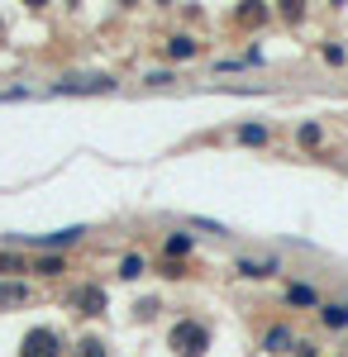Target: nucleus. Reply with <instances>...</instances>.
Returning <instances> with one entry per match:
<instances>
[{
	"mask_svg": "<svg viewBox=\"0 0 348 357\" xmlns=\"http://www.w3.org/2000/svg\"><path fill=\"white\" fill-rule=\"evenodd\" d=\"M287 301H291V305H315V291H310V286H291Z\"/></svg>",
	"mask_w": 348,
	"mask_h": 357,
	"instance_id": "ddd939ff",
	"label": "nucleus"
},
{
	"mask_svg": "<svg viewBox=\"0 0 348 357\" xmlns=\"http://www.w3.org/2000/svg\"><path fill=\"white\" fill-rule=\"evenodd\" d=\"M329 329H344L348 324V305H324V314H320Z\"/></svg>",
	"mask_w": 348,
	"mask_h": 357,
	"instance_id": "1a4fd4ad",
	"label": "nucleus"
},
{
	"mask_svg": "<svg viewBox=\"0 0 348 357\" xmlns=\"http://www.w3.org/2000/svg\"><path fill=\"white\" fill-rule=\"evenodd\" d=\"M34 291H29L24 281H0V305H24Z\"/></svg>",
	"mask_w": 348,
	"mask_h": 357,
	"instance_id": "20e7f679",
	"label": "nucleus"
},
{
	"mask_svg": "<svg viewBox=\"0 0 348 357\" xmlns=\"http://www.w3.org/2000/svg\"><path fill=\"white\" fill-rule=\"evenodd\" d=\"M77 305H86V314H101L106 310V296L96 286H86V291H77Z\"/></svg>",
	"mask_w": 348,
	"mask_h": 357,
	"instance_id": "423d86ee",
	"label": "nucleus"
},
{
	"mask_svg": "<svg viewBox=\"0 0 348 357\" xmlns=\"http://www.w3.org/2000/svg\"><path fill=\"white\" fill-rule=\"evenodd\" d=\"M24 357H57V338L48 329L24 333Z\"/></svg>",
	"mask_w": 348,
	"mask_h": 357,
	"instance_id": "7ed1b4c3",
	"label": "nucleus"
},
{
	"mask_svg": "<svg viewBox=\"0 0 348 357\" xmlns=\"http://www.w3.org/2000/svg\"><path fill=\"white\" fill-rule=\"evenodd\" d=\"M167 57H196V43L191 38H172L167 43Z\"/></svg>",
	"mask_w": 348,
	"mask_h": 357,
	"instance_id": "f8f14e48",
	"label": "nucleus"
},
{
	"mask_svg": "<svg viewBox=\"0 0 348 357\" xmlns=\"http://www.w3.org/2000/svg\"><path fill=\"white\" fill-rule=\"evenodd\" d=\"M268 348H272V353H287V348H296V343H291V329H287V324L268 329Z\"/></svg>",
	"mask_w": 348,
	"mask_h": 357,
	"instance_id": "0eeeda50",
	"label": "nucleus"
},
{
	"mask_svg": "<svg viewBox=\"0 0 348 357\" xmlns=\"http://www.w3.org/2000/svg\"><path fill=\"white\" fill-rule=\"evenodd\" d=\"M268 124H243V129H239V143H268Z\"/></svg>",
	"mask_w": 348,
	"mask_h": 357,
	"instance_id": "9b49d317",
	"label": "nucleus"
},
{
	"mask_svg": "<svg viewBox=\"0 0 348 357\" xmlns=\"http://www.w3.org/2000/svg\"><path fill=\"white\" fill-rule=\"evenodd\" d=\"M291 357H315V348H310V343H296V353Z\"/></svg>",
	"mask_w": 348,
	"mask_h": 357,
	"instance_id": "a211bd4d",
	"label": "nucleus"
},
{
	"mask_svg": "<svg viewBox=\"0 0 348 357\" xmlns=\"http://www.w3.org/2000/svg\"><path fill=\"white\" fill-rule=\"evenodd\" d=\"M34 272H43V276H57V272H62V257H38V262H34Z\"/></svg>",
	"mask_w": 348,
	"mask_h": 357,
	"instance_id": "4468645a",
	"label": "nucleus"
},
{
	"mask_svg": "<svg viewBox=\"0 0 348 357\" xmlns=\"http://www.w3.org/2000/svg\"><path fill=\"white\" fill-rule=\"evenodd\" d=\"M191 248H196L191 234H172V238H167V257H182V252H191Z\"/></svg>",
	"mask_w": 348,
	"mask_h": 357,
	"instance_id": "9d476101",
	"label": "nucleus"
},
{
	"mask_svg": "<svg viewBox=\"0 0 348 357\" xmlns=\"http://www.w3.org/2000/svg\"><path fill=\"white\" fill-rule=\"evenodd\" d=\"M20 267H24V262H20L15 252H0V272H20Z\"/></svg>",
	"mask_w": 348,
	"mask_h": 357,
	"instance_id": "2eb2a0df",
	"label": "nucleus"
},
{
	"mask_svg": "<svg viewBox=\"0 0 348 357\" xmlns=\"http://www.w3.org/2000/svg\"><path fill=\"white\" fill-rule=\"evenodd\" d=\"M239 272L243 276H272V272H277V262H272V257H263V262H258V257H243Z\"/></svg>",
	"mask_w": 348,
	"mask_h": 357,
	"instance_id": "39448f33",
	"label": "nucleus"
},
{
	"mask_svg": "<svg viewBox=\"0 0 348 357\" xmlns=\"http://www.w3.org/2000/svg\"><path fill=\"white\" fill-rule=\"evenodd\" d=\"M57 91H72V96H96V91H115V77H72V82H57Z\"/></svg>",
	"mask_w": 348,
	"mask_h": 357,
	"instance_id": "f03ea898",
	"label": "nucleus"
},
{
	"mask_svg": "<svg viewBox=\"0 0 348 357\" xmlns=\"http://www.w3.org/2000/svg\"><path fill=\"white\" fill-rule=\"evenodd\" d=\"M138 272H143V262H138V257H124V272H119V276H129V281H134Z\"/></svg>",
	"mask_w": 348,
	"mask_h": 357,
	"instance_id": "dca6fc26",
	"label": "nucleus"
},
{
	"mask_svg": "<svg viewBox=\"0 0 348 357\" xmlns=\"http://www.w3.org/2000/svg\"><path fill=\"white\" fill-rule=\"evenodd\" d=\"M205 348H210V333H205V324L182 319V324L172 329V353H177V357H201Z\"/></svg>",
	"mask_w": 348,
	"mask_h": 357,
	"instance_id": "f257e3e1",
	"label": "nucleus"
},
{
	"mask_svg": "<svg viewBox=\"0 0 348 357\" xmlns=\"http://www.w3.org/2000/svg\"><path fill=\"white\" fill-rule=\"evenodd\" d=\"M81 357H106V353H101V343H96V338H86V343H81Z\"/></svg>",
	"mask_w": 348,
	"mask_h": 357,
	"instance_id": "f3484780",
	"label": "nucleus"
},
{
	"mask_svg": "<svg viewBox=\"0 0 348 357\" xmlns=\"http://www.w3.org/2000/svg\"><path fill=\"white\" fill-rule=\"evenodd\" d=\"M81 229H62V234H48V238H34L38 248H62V243H77Z\"/></svg>",
	"mask_w": 348,
	"mask_h": 357,
	"instance_id": "6e6552de",
	"label": "nucleus"
}]
</instances>
